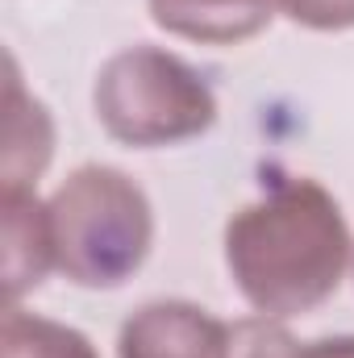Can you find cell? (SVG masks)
I'll use <instances>...</instances> for the list:
<instances>
[{"mask_svg": "<svg viewBox=\"0 0 354 358\" xmlns=\"http://www.w3.org/2000/svg\"><path fill=\"white\" fill-rule=\"evenodd\" d=\"M150 21L200 46H238L263 34L279 13V0H146Z\"/></svg>", "mask_w": 354, "mask_h": 358, "instance_id": "obj_6", "label": "cell"}, {"mask_svg": "<svg viewBox=\"0 0 354 358\" xmlns=\"http://www.w3.org/2000/svg\"><path fill=\"white\" fill-rule=\"evenodd\" d=\"M55 267L71 283L108 292L134 279L155 246V208L138 179L108 163H84L55 187Z\"/></svg>", "mask_w": 354, "mask_h": 358, "instance_id": "obj_2", "label": "cell"}, {"mask_svg": "<svg viewBox=\"0 0 354 358\" xmlns=\"http://www.w3.org/2000/svg\"><path fill=\"white\" fill-rule=\"evenodd\" d=\"M225 358H300V342L292 338V329L275 317H242L229 325V346Z\"/></svg>", "mask_w": 354, "mask_h": 358, "instance_id": "obj_9", "label": "cell"}, {"mask_svg": "<svg viewBox=\"0 0 354 358\" xmlns=\"http://www.w3.org/2000/svg\"><path fill=\"white\" fill-rule=\"evenodd\" d=\"M354 263L342 204L304 176L275 179L225 225V267L242 300L275 321L321 308Z\"/></svg>", "mask_w": 354, "mask_h": 358, "instance_id": "obj_1", "label": "cell"}, {"mask_svg": "<svg viewBox=\"0 0 354 358\" xmlns=\"http://www.w3.org/2000/svg\"><path fill=\"white\" fill-rule=\"evenodd\" d=\"M92 108L104 134L134 150L200 138L217 121V96L208 80L163 46L117 50L96 76Z\"/></svg>", "mask_w": 354, "mask_h": 358, "instance_id": "obj_3", "label": "cell"}, {"mask_svg": "<svg viewBox=\"0 0 354 358\" xmlns=\"http://www.w3.org/2000/svg\"><path fill=\"white\" fill-rule=\"evenodd\" d=\"M279 13L317 34L354 29V0H279Z\"/></svg>", "mask_w": 354, "mask_h": 358, "instance_id": "obj_10", "label": "cell"}, {"mask_svg": "<svg viewBox=\"0 0 354 358\" xmlns=\"http://www.w3.org/2000/svg\"><path fill=\"white\" fill-rule=\"evenodd\" d=\"M0 213H4V300L17 304L55 267L50 204L38 200L34 187H4Z\"/></svg>", "mask_w": 354, "mask_h": 358, "instance_id": "obj_5", "label": "cell"}, {"mask_svg": "<svg viewBox=\"0 0 354 358\" xmlns=\"http://www.w3.org/2000/svg\"><path fill=\"white\" fill-rule=\"evenodd\" d=\"M55 155V125L42 100H29L17 67L8 76V138H4V187H34Z\"/></svg>", "mask_w": 354, "mask_h": 358, "instance_id": "obj_7", "label": "cell"}, {"mask_svg": "<svg viewBox=\"0 0 354 358\" xmlns=\"http://www.w3.org/2000/svg\"><path fill=\"white\" fill-rule=\"evenodd\" d=\"M229 321L192 300H150L125 317L117 358H225Z\"/></svg>", "mask_w": 354, "mask_h": 358, "instance_id": "obj_4", "label": "cell"}, {"mask_svg": "<svg viewBox=\"0 0 354 358\" xmlns=\"http://www.w3.org/2000/svg\"><path fill=\"white\" fill-rule=\"evenodd\" d=\"M300 358H354V334H334L300 346Z\"/></svg>", "mask_w": 354, "mask_h": 358, "instance_id": "obj_11", "label": "cell"}, {"mask_svg": "<svg viewBox=\"0 0 354 358\" xmlns=\"http://www.w3.org/2000/svg\"><path fill=\"white\" fill-rule=\"evenodd\" d=\"M0 358H100L88 334L76 325L25 313L21 304H4L0 321Z\"/></svg>", "mask_w": 354, "mask_h": 358, "instance_id": "obj_8", "label": "cell"}]
</instances>
